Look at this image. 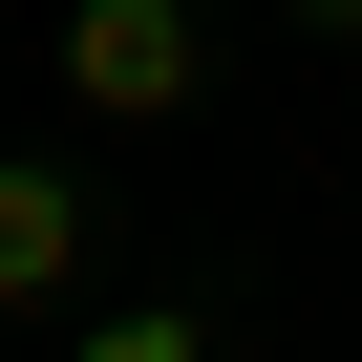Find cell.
<instances>
[{
    "instance_id": "6da1fadb",
    "label": "cell",
    "mask_w": 362,
    "mask_h": 362,
    "mask_svg": "<svg viewBox=\"0 0 362 362\" xmlns=\"http://www.w3.org/2000/svg\"><path fill=\"white\" fill-rule=\"evenodd\" d=\"M192 86H214L192 0H64V107H86V128H170Z\"/></svg>"
},
{
    "instance_id": "7a4b0ae2",
    "label": "cell",
    "mask_w": 362,
    "mask_h": 362,
    "mask_svg": "<svg viewBox=\"0 0 362 362\" xmlns=\"http://www.w3.org/2000/svg\"><path fill=\"white\" fill-rule=\"evenodd\" d=\"M64 277H86V192H64L43 149H0V320H22V298H64Z\"/></svg>"
},
{
    "instance_id": "3957f363",
    "label": "cell",
    "mask_w": 362,
    "mask_h": 362,
    "mask_svg": "<svg viewBox=\"0 0 362 362\" xmlns=\"http://www.w3.org/2000/svg\"><path fill=\"white\" fill-rule=\"evenodd\" d=\"M64 362H214V320H192V298H128V320H86Z\"/></svg>"
},
{
    "instance_id": "277c9868",
    "label": "cell",
    "mask_w": 362,
    "mask_h": 362,
    "mask_svg": "<svg viewBox=\"0 0 362 362\" xmlns=\"http://www.w3.org/2000/svg\"><path fill=\"white\" fill-rule=\"evenodd\" d=\"M298 22H320V43H362V0H298Z\"/></svg>"
}]
</instances>
